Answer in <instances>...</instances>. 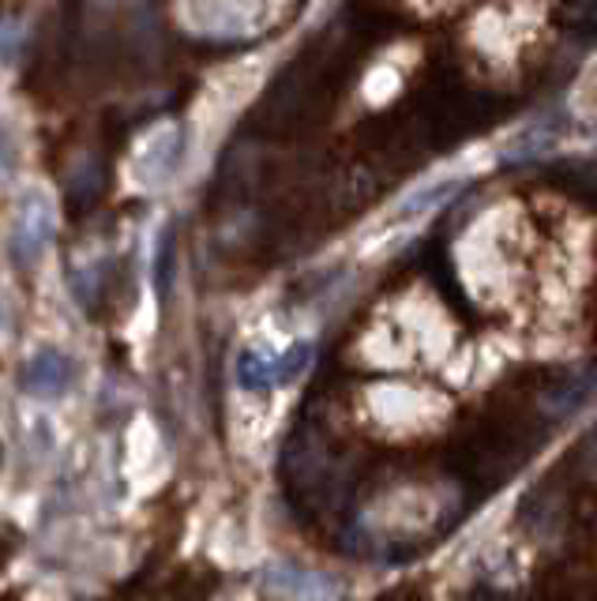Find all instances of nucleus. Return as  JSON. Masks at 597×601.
<instances>
[{
	"label": "nucleus",
	"instance_id": "f257e3e1",
	"mask_svg": "<svg viewBox=\"0 0 597 601\" xmlns=\"http://www.w3.org/2000/svg\"><path fill=\"white\" fill-rule=\"evenodd\" d=\"M53 233H57V207H53V199L42 193V188H31V193H23L20 199V211H15V260L23 263V267H34L45 249H50Z\"/></svg>",
	"mask_w": 597,
	"mask_h": 601
},
{
	"label": "nucleus",
	"instance_id": "f03ea898",
	"mask_svg": "<svg viewBox=\"0 0 597 601\" xmlns=\"http://www.w3.org/2000/svg\"><path fill=\"white\" fill-rule=\"evenodd\" d=\"M263 590L290 601H338L343 598V582L324 576V571H308L297 568L290 560H271L268 568L260 571Z\"/></svg>",
	"mask_w": 597,
	"mask_h": 601
},
{
	"label": "nucleus",
	"instance_id": "7ed1b4c3",
	"mask_svg": "<svg viewBox=\"0 0 597 601\" xmlns=\"http://www.w3.org/2000/svg\"><path fill=\"white\" fill-rule=\"evenodd\" d=\"M72 380H76V361L68 353L53 350V346H45V350L26 358L20 387L34 398H61L72 387Z\"/></svg>",
	"mask_w": 597,
	"mask_h": 601
},
{
	"label": "nucleus",
	"instance_id": "423d86ee",
	"mask_svg": "<svg viewBox=\"0 0 597 601\" xmlns=\"http://www.w3.org/2000/svg\"><path fill=\"white\" fill-rule=\"evenodd\" d=\"M308 365H312V342H293L290 350L279 358V384H293V380H301Z\"/></svg>",
	"mask_w": 597,
	"mask_h": 601
},
{
	"label": "nucleus",
	"instance_id": "20e7f679",
	"mask_svg": "<svg viewBox=\"0 0 597 601\" xmlns=\"http://www.w3.org/2000/svg\"><path fill=\"white\" fill-rule=\"evenodd\" d=\"M237 384L245 391H268L279 384V358L271 350H245L237 358Z\"/></svg>",
	"mask_w": 597,
	"mask_h": 601
},
{
	"label": "nucleus",
	"instance_id": "39448f33",
	"mask_svg": "<svg viewBox=\"0 0 597 601\" xmlns=\"http://www.w3.org/2000/svg\"><path fill=\"white\" fill-rule=\"evenodd\" d=\"M455 181H439V185H428V188H421V193H413L406 204L399 207V215L402 218H413V215H428V211H436L444 199H452L455 196Z\"/></svg>",
	"mask_w": 597,
	"mask_h": 601
}]
</instances>
